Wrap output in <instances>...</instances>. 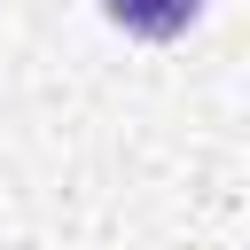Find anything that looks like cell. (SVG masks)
<instances>
[{
    "instance_id": "1",
    "label": "cell",
    "mask_w": 250,
    "mask_h": 250,
    "mask_svg": "<svg viewBox=\"0 0 250 250\" xmlns=\"http://www.w3.org/2000/svg\"><path fill=\"white\" fill-rule=\"evenodd\" d=\"M102 16L117 31H133V39H180L203 16V0H102Z\"/></svg>"
}]
</instances>
